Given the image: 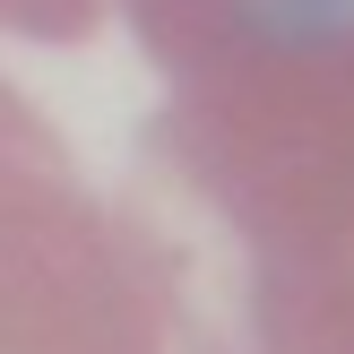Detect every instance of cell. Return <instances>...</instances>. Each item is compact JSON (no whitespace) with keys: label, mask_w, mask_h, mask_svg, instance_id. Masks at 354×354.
I'll return each instance as SVG.
<instances>
[{"label":"cell","mask_w":354,"mask_h":354,"mask_svg":"<svg viewBox=\"0 0 354 354\" xmlns=\"http://www.w3.org/2000/svg\"><path fill=\"white\" fill-rule=\"evenodd\" d=\"M121 216L190 354H354V9L173 69Z\"/></svg>","instance_id":"6da1fadb"},{"label":"cell","mask_w":354,"mask_h":354,"mask_svg":"<svg viewBox=\"0 0 354 354\" xmlns=\"http://www.w3.org/2000/svg\"><path fill=\"white\" fill-rule=\"evenodd\" d=\"M104 17L113 0H0V35H26V44H86Z\"/></svg>","instance_id":"3957f363"},{"label":"cell","mask_w":354,"mask_h":354,"mask_svg":"<svg viewBox=\"0 0 354 354\" xmlns=\"http://www.w3.org/2000/svg\"><path fill=\"white\" fill-rule=\"evenodd\" d=\"M0 354H173L130 216L0 78Z\"/></svg>","instance_id":"7a4b0ae2"}]
</instances>
